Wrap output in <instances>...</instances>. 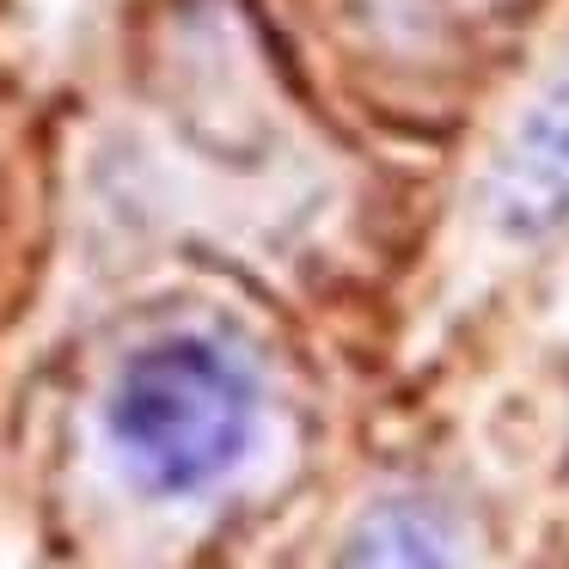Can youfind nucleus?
Instances as JSON below:
<instances>
[{"label":"nucleus","instance_id":"nucleus-1","mask_svg":"<svg viewBox=\"0 0 569 569\" xmlns=\"http://www.w3.org/2000/svg\"><path fill=\"white\" fill-rule=\"evenodd\" d=\"M123 471L153 496H190L246 459L258 429V380L214 337H160L136 349L104 398Z\"/></svg>","mask_w":569,"mask_h":569},{"label":"nucleus","instance_id":"nucleus-2","mask_svg":"<svg viewBox=\"0 0 569 569\" xmlns=\"http://www.w3.org/2000/svg\"><path fill=\"white\" fill-rule=\"evenodd\" d=\"M490 214L515 239H539L569 221V62L520 111L490 172Z\"/></svg>","mask_w":569,"mask_h":569},{"label":"nucleus","instance_id":"nucleus-3","mask_svg":"<svg viewBox=\"0 0 569 569\" xmlns=\"http://www.w3.org/2000/svg\"><path fill=\"white\" fill-rule=\"evenodd\" d=\"M337 569H453V539L422 502H380L356 520Z\"/></svg>","mask_w":569,"mask_h":569}]
</instances>
